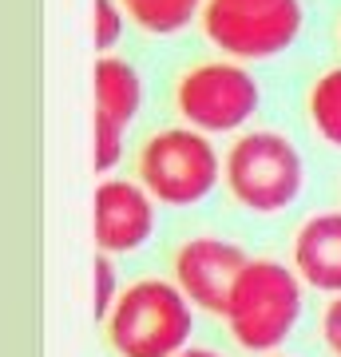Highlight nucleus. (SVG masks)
<instances>
[{"label": "nucleus", "mask_w": 341, "mask_h": 357, "mask_svg": "<svg viewBox=\"0 0 341 357\" xmlns=\"http://www.w3.org/2000/svg\"><path fill=\"white\" fill-rule=\"evenodd\" d=\"M195 330L190 298L167 278L131 282L107 314V342L119 357H179Z\"/></svg>", "instance_id": "obj_1"}, {"label": "nucleus", "mask_w": 341, "mask_h": 357, "mask_svg": "<svg viewBox=\"0 0 341 357\" xmlns=\"http://www.w3.org/2000/svg\"><path fill=\"white\" fill-rule=\"evenodd\" d=\"M227 326L234 342L250 354H274L302 318V278L298 270L250 258L227 302Z\"/></svg>", "instance_id": "obj_2"}, {"label": "nucleus", "mask_w": 341, "mask_h": 357, "mask_svg": "<svg viewBox=\"0 0 341 357\" xmlns=\"http://www.w3.org/2000/svg\"><path fill=\"white\" fill-rule=\"evenodd\" d=\"M230 199L250 215H278L305 191V159L282 131H246L222 159Z\"/></svg>", "instance_id": "obj_3"}, {"label": "nucleus", "mask_w": 341, "mask_h": 357, "mask_svg": "<svg viewBox=\"0 0 341 357\" xmlns=\"http://www.w3.org/2000/svg\"><path fill=\"white\" fill-rule=\"evenodd\" d=\"M202 36L227 60H274L302 36V0H206Z\"/></svg>", "instance_id": "obj_4"}, {"label": "nucleus", "mask_w": 341, "mask_h": 357, "mask_svg": "<svg viewBox=\"0 0 341 357\" xmlns=\"http://www.w3.org/2000/svg\"><path fill=\"white\" fill-rule=\"evenodd\" d=\"M139 183L163 206H195L222 183V155L195 128H163L143 143Z\"/></svg>", "instance_id": "obj_5"}, {"label": "nucleus", "mask_w": 341, "mask_h": 357, "mask_svg": "<svg viewBox=\"0 0 341 357\" xmlns=\"http://www.w3.org/2000/svg\"><path fill=\"white\" fill-rule=\"evenodd\" d=\"M258 103H262V91L250 68L227 56L187 68L175 84V112L183 115L187 128L202 135H230L246 128Z\"/></svg>", "instance_id": "obj_6"}, {"label": "nucleus", "mask_w": 341, "mask_h": 357, "mask_svg": "<svg viewBox=\"0 0 341 357\" xmlns=\"http://www.w3.org/2000/svg\"><path fill=\"white\" fill-rule=\"evenodd\" d=\"M250 258L242 255L234 243L227 238H215V234H202V238H190V243L179 246L175 255V286L190 298L195 310H206V314H227V302L234 294V282L246 270Z\"/></svg>", "instance_id": "obj_7"}, {"label": "nucleus", "mask_w": 341, "mask_h": 357, "mask_svg": "<svg viewBox=\"0 0 341 357\" xmlns=\"http://www.w3.org/2000/svg\"><path fill=\"white\" fill-rule=\"evenodd\" d=\"M100 255H131L155 234V199L139 178H103L91 199Z\"/></svg>", "instance_id": "obj_8"}, {"label": "nucleus", "mask_w": 341, "mask_h": 357, "mask_svg": "<svg viewBox=\"0 0 341 357\" xmlns=\"http://www.w3.org/2000/svg\"><path fill=\"white\" fill-rule=\"evenodd\" d=\"M294 270L310 290L341 294V211L305 218L294 234Z\"/></svg>", "instance_id": "obj_9"}, {"label": "nucleus", "mask_w": 341, "mask_h": 357, "mask_svg": "<svg viewBox=\"0 0 341 357\" xmlns=\"http://www.w3.org/2000/svg\"><path fill=\"white\" fill-rule=\"evenodd\" d=\"M91 88H96V112L115 115L119 123H131L143 107V96H147L139 68L123 60V56H112V52L96 60Z\"/></svg>", "instance_id": "obj_10"}, {"label": "nucleus", "mask_w": 341, "mask_h": 357, "mask_svg": "<svg viewBox=\"0 0 341 357\" xmlns=\"http://www.w3.org/2000/svg\"><path fill=\"white\" fill-rule=\"evenodd\" d=\"M127 20H135L151 36H175L190 20H202L206 0H119Z\"/></svg>", "instance_id": "obj_11"}, {"label": "nucleus", "mask_w": 341, "mask_h": 357, "mask_svg": "<svg viewBox=\"0 0 341 357\" xmlns=\"http://www.w3.org/2000/svg\"><path fill=\"white\" fill-rule=\"evenodd\" d=\"M305 112L317 135L341 151V68H329L314 79V88L305 96Z\"/></svg>", "instance_id": "obj_12"}, {"label": "nucleus", "mask_w": 341, "mask_h": 357, "mask_svg": "<svg viewBox=\"0 0 341 357\" xmlns=\"http://www.w3.org/2000/svg\"><path fill=\"white\" fill-rule=\"evenodd\" d=\"M123 128L115 115H103L96 112V171L107 175L119 159H123Z\"/></svg>", "instance_id": "obj_13"}, {"label": "nucleus", "mask_w": 341, "mask_h": 357, "mask_svg": "<svg viewBox=\"0 0 341 357\" xmlns=\"http://www.w3.org/2000/svg\"><path fill=\"white\" fill-rule=\"evenodd\" d=\"M123 24H127V13H123L119 0H96V48H100L103 56L119 44Z\"/></svg>", "instance_id": "obj_14"}, {"label": "nucleus", "mask_w": 341, "mask_h": 357, "mask_svg": "<svg viewBox=\"0 0 341 357\" xmlns=\"http://www.w3.org/2000/svg\"><path fill=\"white\" fill-rule=\"evenodd\" d=\"M119 294H115V266H112V255H100L96 258V318L107 321V314L115 310Z\"/></svg>", "instance_id": "obj_15"}, {"label": "nucleus", "mask_w": 341, "mask_h": 357, "mask_svg": "<svg viewBox=\"0 0 341 357\" xmlns=\"http://www.w3.org/2000/svg\"><path fill=\"white\" fill-rule=\"evenodd\" d=\"M321 337H326L329 354L341 357V294L326 306V314H321Z\"/></svg>", "instance_id": "obj_16"}, {"label": "nucleus", "mask_w": 341, "mask_h": 357, "mask_svg": "<svg viewBox=\"0 0 341 357\" xmlns=\"http://www.w3.org/2000/svg\"><path fill=\"white\" fill-rule=\"evenodd\" d=\"M179 357H222V354H215V349H183Z\"/></svg>", "instance_id": "obj_17"}]
</instances>
